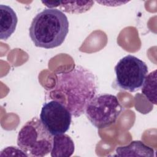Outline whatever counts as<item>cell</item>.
<instances>
[{"mask_svg": "<svg viewBox=\"0 0 157 157\" xmlns=\"http://www.w3.org/2000/svg\"><path fill=\"white\" fill-rule=\"evenodd\" d=\"M75 150L74 141L66 134L54 136L52 148L50 151L52 157H69Z\"/></svg>", "mask_w": 157, "mask_h": 157, "instance_id": "9", "label": "cell"}, {"mask_svg": "<svg viewBox=\"0 0 157 157\" xmlns=\"http://www.w3.org/2000/svg\"><path fill=\"white\" fill-rule=\"evenodd\" d=\"M116 84L123 90L135 92L142 86L148 74L147 64L137 57L128 55L115 66Z\"/></svg>", "mask_w": 157, "mask_h": 157, "instance_id": "5", "label": "cell"}, {"mask_svg": "<svg viewBox=\"0 0 157 157\" xmlns=\"http://www.w3.org/2000/svg\"><path fill=\"white\" fill-rule=\"evenodd\" d=\"M93 73L77 66L72 70L56 74L55 86L49 91V98L63 104L74 117L85 113L90 101L97 93Z\"/></svg>", "mask_w": 157, "mask_h": 157, "instance_id": "1", "label": "cell"}, {"mask_svg": "<svg viewBox=\"0 0 157 157\" xmlns=\"http://www.w3.org/2000/svg\"><path fill=\"white\" fill-rule=\"evenodd\" d=\"M66 15L57 9H45L33 19L29 34L35 46L46 49L61 45L69 32Z\"/></svg>", "mask_w": 157, "mask_h": 157, "instance_id": "2", "label": "cell"}, {"mask_svg": "<svg viewBox=\"0 0 157 157\" xmlns=\"http://www.w3.org/2000/svg\"><path fill=\"white\" fill-rule=\"evenodd\" d=\"M1 152V153L0 154V156H6L9 153H14L13 154H14L15 156H27L26 155L23 151V150H21L19 147L17 148V147H12V146L6 147V148L3 149Z\"/></svg>", "mask_w": 157, "mask_h": 157, "instance_id": "12", "label": "cell"}, {"mask_svg": "<svg viewBox=\"0 0 157 157\" xmlns=\"http://www.w3.org/2000/svg\"><path fill=\"white\" fill-rule=\"evenodd\" d=\"M53 137L40 120L34 117L19 131L17 144L27 156L43 157L51 151Z\"/></svg>", "mask_w": 157, "mask_h": 157, "instance_id": "3", "label": "cell"}, {"mask_svg": "<svg viewBox=\"0 0 157 157\" xmlns=\"http://www.w3.org/2000/svg\"><path fill=\"white\" fill-rule=\"evenodd\" d=\"M40 120L53 136L64 134L70 128L72 115L61 103L52 100L45 102L41 109Z\"/></svg>", "mask_w": 157, "mask_h": 157, "instance_id": "6", "label": "cell"}, {"mask_svg": "<svg viewBox=\"0 0 157 157\" xmlns=\"http://www.w3.org/2000/svg\"><path fill=\"white\" fill-rule=\"evenodd\" d=\"M122 110L123 107L115 96L101 94L90 101L85 113L94 126L102 129L115 123Z\"/></svg>", "mask_w": 157, "mask_h": 157, "instance_id": "4", "label": "cell"}, {"mask_svg": "<svg viewBox=\"0 0 157 157\" xmlns=\"http://www.w3.org/2000/svg\"><path fill=\"white\" fill-rule=\"evenodd\" d=\"M115 156H155L153 148L145 145L140 140H133L126 146L118 147L115 150Z\"/></svg>", "mask_w": 157, "mask_h": 157, "instance_id": "8", "label": "cell"}, {"mask_svg": "<svg viewBox=\"0 0 157 157\" xmlns=\"http://www.w3.org/2000/svg\"><path fill=\"white\" fill-rule=\"evenodd\" d=\"M156 70L148 74L142 86V93L151 103L156 104Z\"/></svg>", "mask_w": 157, "mask_h": 157, "instance_id": "10", "label": "cell"}, {"mask_svg": "<svg viewBox=\"0 0 157 157\" xmlns=\"http://www.w3.org/2000/svg\"><path fill=\"white\" fill-rule=\"evenodd\" d=\"M18 18L15 12L10 6L0 5V39L7 40L15 31Z\"/></svg>", "mask_w": 157, "mask_h": 157, "instance_id": "7", "label": "cell"}, {"mask_svg": "<svg viewBox=\"0 0 157 157\" xmlns=\"http://www.w3.org/2000/svg\"><path fill=\"white\" fill-rule=\"evenodd\" d=\"M92 1H59V6L64 12L70 13H81L89 10L93 6Z\"/></svg>", "mask_w": 157, "mask_h": 157, "instance_id": "11", "label": "cell"}]
</instances>
